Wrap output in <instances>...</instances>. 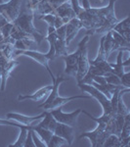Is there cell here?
I'll use <instances>...</instances> for the list:
<instances>
[{"instance_id": "6da1fadb", "label": "cell", "mask_w": 130, "mask_h": 147, "mask_svg": "<svg viewBox=\"0 0 130 147\" xmlns=\"http://www.w3.org/2000/svg\"><path fill=\"white\" fill-rule=\"evenodd\" d=\"M110 9V5L102 7V8H92L90 6L87 9H83L77 15L79 20L81 21L83 28L86 30L87 35H94L96 30L100 28L105 22L106 16Z\"/></svg>"}, {"instance_id": "7a4b0ae2", "label": "cell", "mask_w": 130, "mask_h": 147, "mask_svg": "<svg viewBox=\"0 0 130 147\" xmlns=\"http://www.w3.org/2000/svg\"><path fill=\"white\" fill-rule=\"evenodd\" d=\"M34 14L29 11H27L23 8L22 9L21 13L19 14L18 17L16 18V20L13 22V24L19 30L27 32V34L31 35L34 37V41L39 45L42 40L45 39V35L42 34L39 30L35 28V27L34 26Z\"/></svg>"}, {"instance_id": "3957f363", "label": "cell", "mask_w": 130, "mask_h": 147, "mask_svg": "<svg viewBox=\"0 0 130 147\" xmlns=\"http://www.w3.org/2000/svg\"><path fill=\"white\" fill-rule=\"evenodd\" d=\"M77 86L80 88V90H82L83 92L88 93L91 97H94L99 103L101 104L103 108V114L104 115H113L115 116V114L113 113V107H112V103H111V99L108 98L107 96L104 93H102L100 90L94 87L93 85L88 84H77Z\"/></svg>"}, {"instance_id": "277c9868", "label": "cell", "mask_w": 130, "mask_h": 147, "mask_svg": "<svg viewBox=\"0 0 130 147\" xmlns=\"http://www.w3.org/2000/svg\"><path fill=\"white\" fill-rule=\"evenodd\" d=\"M89 35H85V36L79 41L77 49L79 50L78 55V66H77V73L75 76L76 82H80L85 75L88 72L89 69V59H88V52H87V43L89 41Z\"/></svg>"}, {"instance_id": "5b68a950", "label": "cell", "mask_w": 130, "mask_h": 147, "mask_svg": "<svg viewBox=\"0 0 130 147\" xmlns=\"http://www.w3.org/2000/svg\"><path fill=\"white\" fill-rule=\"evenodd\" d=\"M23 0H10L0 4V15L7 23H13L22 11Z\"/></svg>"}, {"instance_id": "8992f818", "label": "cell", "mask_w": 130, "mask_h": 147, "mask_svg": "<svg viewBox=\"0 0 130 147\" xmlns=\"http://www.w3.org/2000/svg\"><path fill=\"white\" fill-rule=\"evenodd\" d=\"M81 110L82 109H76L72 113H65L63 112L62 107H59L50 110V113L58 123H62V124L75 127L77 123V118H78L79 114H81Z\"/></svg>"}, {"instance_id": "52a82bcc", "label": "cell", "mask_w": 130, "mask_h": 147, "mask_svg": "<svg viewBox=\"0 0 130 147\" xmlns=\"http://www.w3.org/2000/svg\"><path fill=\"white\" fill-rule=\"evenodd\" d=\"M20 54H23V55L29 57V58L34 59L35 62L39 63L41 66H43V67L47 70V72H48L49 75H50L52 82L55 80V79H56L55 76L53 75L52 71L50 70V68H49V59L47 58L46 53H41V52L35 51V50H30V49H28V50H18V49H15V57L20 55Z\"/></svg>"}, {"instance_id": "ba28073f", "label": "cell", "mask_w": 130, "mask_h": 147, "mask_svg": "<svg viewBox=\"0 0 130 147\" xmlns=\"http://www.w3.org/2000/svg\"><path fill=\"white\" fill-rule=\"evenodd\" d=\"M81 28H83V26L77 16L66 24V43L68 47Z\"/></svg>"}, {"instance_id": "9c48e42d", "label": "cell", "mask_w": 130, "mask_h": 147, "mask_svg": "<svg viewBox=\"0 0 130 147\" xmlns=\"http://www.w3.org/2000/svg\"><path fill=\"white\" fill-rule=\"evenodd\" d=\"M78 55H79V50L76 49V51H74V53L62 56V58L64 59V61L66 63L65 74L75 78L77 73V66H78Z\"/></svg>"}, {"instance_id": "30bf717a", "label": "cell", "mask_w": 130, "mask_h": 147, "mask_svg": "<svg viewBox=\"0 0 130 147\" xmlns=\"http://www.w3.org/2000/svg\"><path fill=\"white\" fill-rule=\"evenodd\" d=\"M89 98H91L90 95H83V94L82 95H74V96H68V97H62L58 95L53 101L50 102L49 104H47V105L42 106L41 108L44 109L45 111H50L59 107H63L64 105H66L68 102L75 100V99H89Z\"/></svg>"}, {"instance_id": "8fae6325", "label": "cell", "mask_w": 130, "mask_h": 147, "mask_svg": "<svg viewBox=\"0 0 130 147\" xmlns=\"http://www.w3.org/2000/svg\"><path fill=\"white\" fill-rule=\"evenodd\" d=\"M45 116V111H44L42 114L37 116H25V115H22V114L19 113H7L6 114V118L9 120H13L17 123H20L23 125H31L34 122L38 120H41L42 118Z\"/></svg>"}, {"instance_id": "7c38bea8", "label": "cell", "mask_w": 130, "mask_h": 147, "mask_svg": "<svg viewBox=\"0 0 130 147\" xmlns=\"http://www.w3.org/2000/svg\"><path fill=\"white\" fill-rule=\"evenodd\" d=\"M54 134L65 138L68 142V145L70 146L74 140V127H70V125L62 124V123H57L56 127L54 129Z\"/></svg>"}, {"instance_id": "4fadbf2b", "label": "cell", "mask_w": 130, "mask_h": 147, "mask_svg": "<svg viewBox=\"0 0 130 147\" xmlns=\"http://www.w3.org/2000/svg\"><path fill=\"white\" fill-rule=\"evenodd\" d=\"M52 87H53V84L50 85H46L41 88H39L38 90L34 92L32 94H25V95H19L18 96V101H23V100H32V101H41L44 98L46 99V97L48 96V94L50 93Z\"/></svg>"}, {"instance_id": "5bb4252c", "label": "cell", "mask_w": 130, "mask_h": 147, "mask_svg": "<svg viewBox=\"0 0 130 147\" xmlns=\"http://www.w3.org/2000/svg\"><path fill=\"white\" fill-rule=\"evenodd\" d=\"M55 13L59 16L60 18H62L63 22L67 24L68 21L72 20V18L76 17L74 9H72V3H70V0L64 2L63 4H61L58 8L55 9Z\"/></svg>"}, {"instance_id": "9a60e30c", "label": "cell", "mask_w": 130, "mask_h": 147, "mask_svg": "<svg viewBox=\"0 0 130 147\" xmlns=\"http://www.w3.org/2000/svg\"><path fill=\"white\" fill-rule=\"evenodd\" d=\"M67 80H68V79H66V78L64 77L63 75H58V77L56 78L55 80H54V82H52V84H53V87H52L50 93H49L48 96L46 97L44 103L40 104V105L38 106V108H41L42 106L47 105V104H49L50 102L53 101L54 99H55L56 97L59 95V86H60L62 82H67Z\"/></svg>"}, {"instance_id": "2e32d148", "label": "cell", "mask_w": 130, "mask_h": 147, "mask_svg": "<svg viewBox=\"0 0 130 147\" xmlns=\"http://www.w3.org/2000/svg\"><path fill=\"white\" fill-rule=\"evenodd\" d=\"M122 50H119V54H117V63H110V66L113 69L112 74L117 76L119 78L121 77L122 75L125 73L124 72V67H128L130 65V58L127 59L125 62H122Z\"/></svg>"}, {"instance_id": "e0dca14e", "label": "cell", "mask_w": 130, "mask_h": 147, "mask_svg": "<svg viewBox=\"0 0 130 147\" xmlns=\"http://www.w3.org/2000/svg\"><path fill=\"white\" fill-rule=\"evenodd\" d=\"M19 65V62L16 61L15 59H12V60H9L8 63L6 64L5 66L3 67L1 71V85H0V89L1 91L5 90V87H6V82H7V79L9 78V76L11 75L12 71L15 69V67H17Z\"/></svg>"}, {"instance_id": "ac0fdd59", "label": "cell", "mask_w": 130, "mask_h": 147, "mask_svg": "<svg viewBox=\"0 0 130 147\" xmlns=\"http://www.w3.org/2000/svg\"><path fill=\"white\" fill-rule=\"evenodd\" d=\"M120 145L121 147L129 146L130 141V113L124 117V123L122 125L121 131L119 134Z\"/></svg>"}, {"instance_id": "d6986e66", "label": "cell", "mask_w": 130, "mask_h": 147, "mask_svg": "<svg viewBox=\"0 0 130 147\" xmlns=\"http://www.w3.org/2000/svg\"><path fill=\"white\" fill-rule=\"evenodd\" d=\"M113 30L117 32V34L124 37L126 40L130 41V22H129V16L123 19L120 22H117V25L113 27Z\"/></svg>"}, {"instance_id": "ffe728a7", "label": "cell", "mask_w": 130, "mask_h": 147, "mask_svg": "<svg viewBox=\"0 0 130 147\" xmlns=\"http://www.w3.org/2000/svg\"><path fill=\"white\" fill-rule=\"evenodd\" d=\"M103 44H104L105 56L107 59L113 51L117 50V43H115V39H113V37L112 30H111V32H108L107 34H105V38H104V43Z\"/></svg>"}, {"instance_id": "44dd1931", "label": "cell", "mask_w": 130, "mask_h": 147, "mask_svg": "<svg viewBox=\"0 0 130 147\" xmlns=\"http://www.w3.org/2000/svg\"><path fill=\"white\" fill-rule=\"evenodd\" d=\"M57 123L58 122H57L55 120V118L51 115L50 111H45V116L42 118L41 122L39 123L38 125L43 127V129H49L54 132V129H55V127H56Z\"/></svg>"}, {"instance_id": "7402d4cb", "label": "cell", "mask_w": 130, "mask_h": 147, "mask_svg": "<svg viewBox=\"0 0 130 147\" xmlns=\"http://www.w3.org/2000/svg\"><path fill=\"white\" fill-rule=\"evenodd\" d=\"M112 34L115 43L117 45V50H122L127 52L130 51V41L126 40L122 35H120L119 34H117V32H115L113 30H112Z\"/></svg>"}, {"instance_id": "603a6c76", "label": "cell", "mask_w": 130, "mask_h": 147, "mask_svg": "<svg viewBox=\"0 0 130 147\" xmlns=\"http://www.w3.org/2000/svg\"><path fill=\"white\" fill-rule=\"evenodd\" d=\"M54 11L55 10H54V8L48 2V0H40L37 3L36 9H35V15H47V14L53 13Z\"/></svg>"}, {"instance_id": "cb8c5ba5", "label": "cell", "mask_w": 130, "mask_h": 147, "mask_svg": "<svg viewBox=\"0 0 130 147\" xmlns=\"http://www.w3.org/2000/svg\"><path fill=\"white\" fill-rule=\"evenodd\" d=\"M32 130H34L35 134H38V136L40 137V139H41V140L46 144V146L48 147V143H49V141H50V138H51V136H53L54 132L51 131V130H49V129H43V127H39L38 125H34V127H32Z\"/></svg>"}, {"instance_id": "d4e9b609", "label": "cell", "mask_w": 130, "mask_h": 147, "mask_svg": "<svg viewBox=\"0 0 130 147\" xmlns=\"http://www.w3.org/2000/svg\"><path fill=\"white\" fill-rule=\"evenodd\" d=\"M34 125H29V127H21L20 129V134H19L18 139L14 142L13 144H10L9 146H14V147H23V144H25V141L27 139V130L29 129H32Z\"/></svg>"}, {"instance_id": "484cf974", "label": "cell", "mask_w": 130, "mask_h": 147, "mask_svg": "<svg viewBox=\"0 0 130 147\" xmlns=\"http://www.w3.org/2000/svg\"><path fill=\"white\" fill-rule=\"evenodd\" d=\"M34 43H36L34 39H28V38L17 39V40H15L13 46H14V48L18 49V50H28L29 46Z\"/></svg>"}, {"instance_id": "4316f807", "label": "cell", "mask_w": 130, "mask_h": 147, "mask_svg": "<svg viewBox=\"0 0 130 147\" xmlns=\"http://www.w3.org/2000/svg\"><path fill=\"white\" fill-rule=\"evenodd\" d=\"M103 146H105V147H121V145H120L119 136L115 134H110V136L106 138Z\"/></svg>"}, {"instance_id": "83f0119b", "label": "cell", "mask_w": 130, "mask_h": 147, "mask_svg": "<svg viewBox=\"0 0 130 147\" xmlns=\"http://www.w3.org/2000/svg\"><path fill=\"white\" fill-rule=\"evenodd\" d=\"M68 145V142L65 138L57 136V134H53V136H51L50 141L48 143V147H61V146H66Z\"/></svg>"}, {"instance_id": "f1b7e54d", "label": "cell", "mask_w": 130, "mask_h": 147, "mask_svg": "<svg viewBox=\"0 0 130 147\" xmlns=\"http://www.w3.org/2000/svg\"><path fill=\"white\" fill-rule=\"evenodd\" d=\"M56 16L57 14L55 13V11L53 13H50V14H47V15H42V16H39L38 19L39 20H43L48 24L49 27H54V24H55V20H56Z\"/></svg>"}, {"instance_id": "f546056e", "label": "cell", "mask_w": 130, "mask_h": 147, "mask_svg": "<svg viewBox=\"0 0 130 147\" xmlns=\"http://www.w3.org/2000/svg\"><path fill=\"white\" fill-rule=\"evenodd\" d=\"M14 24L13 23H6L3 27L0 28V32H1L2 35L4 36V39L10 37V35L12 34V30H13Z\"/></svg>"}, {"instance_id": "4dcf8cb0", "label": "cell", "mask_w": 130, "mask_h": 147, "mask_svg": "<svg viewBox=\"0 0 130 147\" xmlns=\"http://www.w3.org/2000/svg\"><path fill=\"white\" fill-rule=\"evenodd\" d=\"M0 125H9V127H18V129H21V127H29V125H23L20 123H17L13 120H9L5 118V119H1L0 118Z\"/></svg>"}, {"instance_id": "1f68e13d", "label": "cell", "mask_w": 130, "mask_h": 147, "mask_svg": "<svg viewBox=\"0 0 130 147\" xmlns=\"http://www.w3.org/2000/svg\"><path fill=\"white\" fill-rule=\"evenodd\" d=\"M105 80H106V82H108V84H115V85H121L119 78L117 77V76L113 75L112 73H111L109 76H107V77H105Z\"/></svg>"}, {"instance_id": "d6a6232c", "label": "cell", "mask_w": 130, "mask_h": 147, "mask_svg": "<svg viewBox=\"0 0 130 147\" xmlns=\"http://www.w3.org/2000/svg\"><path fill=\"white\" fill-rule=\"evenodd\" d=\"M120 79V82H121V85L123 87H129L130 88V72H126L124 73Z\"/></svg>"}, {"instance_id": "836d02e7", "label": "cell", "mask_w": 130, "mask_h": 147, "mask_svg": "<svg viewBox=\"0 0 130 147\" xmlns=\"http://www.w3.org/2000/svg\"><path fill=\"white\" fill-rule=\"evenodd\" d=\"M23 147H35L34 138H32V129H29L27 130V136L25 141V144H23Z\"/></svg>"}, {"instance_id": "e575fe53", "label": "cell", "mask_w": 130, "mask_h": 147, "mask_svg": "<svg viewBox=\"0 0 130 147\" xmlns=\"http://www.w3.org/2000/svg\"><path fill=\"white\" fill-rule=\"evenodd\" d=\"M32 138H34V142L35 147H47L46 144L44 143V142L42 141L39 137H37L36 136H35V132L34 131V130H32Z\"/></svg>"}, {"instance_id": "d590c367", "label": "cell", "mask_w": 130, "mask_h": 147, "mask_svg": "<svg viewBox=\"0 0 130 147\" xmlns=\"http://www.w3.org/2000/svg\"><path fill=\"white\" fill-rule=\"evenodd\" d=\"M66 1H68V0H48V2L51 4V6L54 8V10H55L56 8H58L61 4H63L64 2H66Z\"/></svg>"}, {"instance_id": "8d00e7d4", "label": "cell", "mask_w": 130, "mask_h": 147, "mask_svg": "<svg viewBox=\"0 0 130 147\" xmlns=\"http://www.w3.org/2000/svg\"><path fill=\"white\" fill-rule=\"evenodd\" d=\"M63 25H65V23L63 22V20H62V18H60L58 15L56 16V20H55V24H54V28H59L60 27H62Z\"/></svg>"}, {"instance_id": "74e56055", "label": "cell", "mask_w": 130, "mask_h": 147, "mask_svg": "<svg viewBox=\"0 0 130 147\" xmlns=\"http://www.w3.org/2000/svg\"><path fill=\"white\" fill-rule=\"evenodd\" d=\"M3 41H4V36L2 35L1 32H0V45H1V44L3 43Z\"/></svg>"}, {"instance_id": "f35d334b", "label": "cell", "mask_w": 130, "mask_h": 147, "mask_svg": "<svg viewBox=\"0 0 130 147\" xmlns=\"http://www.w3.org/2000/svg\"><path fill=\"white\" fill-rule=\"evenodd\" d=\"M1 3H3V0H0V4Z\"/></svg>"}, {"instance_id": "ab89813d", "label": "cell", "mask_w": 130, "mask_h": 147, "mask_svg": "<svg viewBox=\"0 0 130 147\" xmlns=\"http://www.w3.org/2000/svg\"><path fill=\"white\" fill-rule=\"evenodd\" d=\"M0 78H1V74H0Z\"/></svg>"}, {"instance_id": "60d3db41", "label": "cell", "mask_w": 130, "mask_h": 147, "mask_svg": "<svg viewBox=\"0 0 130 147\" xmlns=\"http://www.w3.org/2000/svg\"><path fill=\"white\" fill-rule=\"evenodd\" d=\"M103 1H105V0H103Z\"/></svg>"}, {"instance_id": "b9f144b4", "label": "cell", "mask_w": 130, "mask_h": 147, "mask_svg": "<svg viewBox=\"0 0 130 147\" xmlns=\"http://www.w3.org/2000/svg\"><path fill=\"white\" fill-rule=\"evenodd\" d=\"M38 1H40V0H38Z\"/></svg>"}]
</instances>
